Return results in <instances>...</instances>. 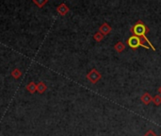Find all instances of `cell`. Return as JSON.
Instances as JSON below:
<instances>
[{
    "mask_svg": "<svg viewBox=\"0 0 161 136\" xmlns=\"http://www.w3.org/2000/svg\"><path fill=\"white\" fill-rule=\"evenodd\" d=\"M111 30H112V28H111V27L107 24V23H104L103 25H101V27L99 28V31L104 35V36H105V35H107V34H110V32H111Z\"/></svg>",
    "mask_w": 161,
    "mask_h": 136,
    "instance_id": "cell-4",
    "label": "cell"
},
{
    "mask_svg": "<svg viewBox=\"0 0 161 136\" xmlns=\"http://www.w3.org/2000/svg\"><path fill=\"white\" fill-rule=\"evenodd\" d=\"M127 43H128V45H129V47H130L132 49H136V48H138L139 47H142V48H146V49L149 48V47H147V45L145 44L144 40H143L142 38H139V37L135 36V35H134V36H131V37L128 39Z\"/></svg>",
    "mask_w": 161,
    "mask_h": 136,
    "instance_id": "cell-2",
    "label": "cell"
},
{
    "mask_svg": "<svg viewBox=\"0 0 161 136\" xmlns=\"http://www.w3.org/2000/svg\"><path fill=\"white\" fill-rule=\"evenodd\" d=\"M153 102L155 106H159L161 104V95H156L153 98Z\"/></svg>",
    "mask_w": 161,
    "mask_h": 136,
    "instance_id": "cell-9",
    "label": "cell"
},
{
    "mask_svg": "<svg viewBox=\"0 0 161 136\" xmlns=\"http://www.w3.org/2000/svg\"><path fill=\"white\" fill-rule=\"evenodd\" d=\"M104 35L100 32V31H97L94 35H93V39L96 41V42H101L103 39H104Z\"/></svg>",
    "mask_w": 161,
    "mask_h": 136,
    "instance_id": "cell-8",
    "label": "cell"
},
{
    "mask_svg": "<svg viewBox=\"0 0 161 136\" xmlns=\"http://www.w3.org/2000/svg\"><path fill=\"white\" fill-rule=\"evenodd\" d=\"M114 49L116 50L117 53H122L124 49H125V44L123 42H118L115 45H114Z\"/></svg>",
    "mask_w": 161,
    "mask_h": 136,
    "instance_id": "cell-6",
    "label": "cell"
},
{
    "mask_svg": "<svg viewBox=\"0 0 161 136\" xmlns=\"http://www.w3.org/2000/svg\"><path fill=\"white\" fill-rule=\"evenodd\" d=\"M130 31L135 35V36H138V37H139V38H142L144 41H146V43L150 45V48H152V49H154V50H155V48H154V47L152 44V43L148 40V38L146 37V33H148L149 32V28L141 22V21H139V22H137V24L136 25H134L132 28H131V29H130Z\"/></svg>",
    "mask_w": 161,
    "mask_h": 136,
    "instance_id": "cell-1",
    "label": "cell"
},
{
    "mask_svg": "<svg viewBox=\"0 0 161 136\" xmlns=\"http://www.w3.org/2000/svg\"><path fill=\"white\" fill-rule=\"evenodd\" d=\"M101 78H102V76H101V74L98 72V70L97 69H95V68H93V69H91L89 73H88V75H87V78L91 82V83H96V82H98L99 81V79H101Z\"/></svg>",
    "mask_w": 161,
    "mask_h": 136,
    "instance_id": "cell-3",
    "label": "cell"
},
{
    "mask_svg": "<svg viewBox=\"0 0 161 136\" xmlns=\"http://www.w3.org/2000/svg\"><path fill=\"white\" fill-rule=\"evenodd\" d=\"M159 93H161V87L159 88Z\"/></svg>",
    "mask_w": 161,
    "mask_h": 136,
    "instance_id": "cell-11",
    "label": "cell"
},
{
    "mask_svg": "<svg viewBox=\"0 0 161 136\" xmlns=\"http://www.w3.org/2000/svg\"><path fill=\"white\" fill-rule=\"evenodd\" d=\"M69 11V9L64 5V4H62V5H61L60 7H59V9H58V12L61 14V15H65L66 14V13Z\"/></svg>",
    "mask_w": 161,
    "mask_h": 136,
    "instance_id": "cell-7",
    "label": "cell"
},
{
    "mask_svg": "<svg viewBox=\"0 0 161 136\" xmlns=\"http://www.w3.org/2000/svg\"><path fill=\"white\" fill-rule=\"evenodd\" d=\"M144 136H156V135L154 134V132H153V130H149Z\"/></svg>",
    "mask_w": 161,
    "mask_h": 136,
    "instance_id": "cell-10",
    "label": "cell"
},
{
    "mask_svg": "<svg viewBox=\"0 0 161 136\" xmlns=\"http://www.w3.org/2000/svg\"><path fill=\"white\" fill-rule=\"evenodd\" d=\"M140 99L142 101L143 104L145 105H149L152 101H153V98L151 97V95L149 93H144L141 97H140Z\"/></svg>",
    "mask_w": 161,
    "mask_h": 136,
    "instance_id": "cell-5",
    "label": "cell"
}]
</instances>
